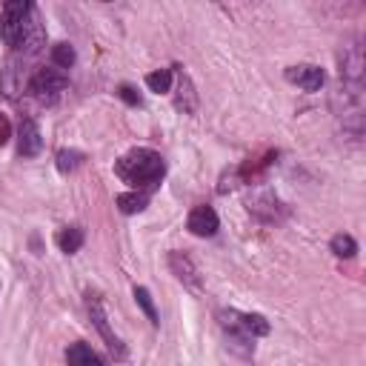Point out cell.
Segmentation results:
<instances>
[{
  "label": "cell",
  "mask_w": 366,
  "mask_h": 366,
  "mask_svg": "<svg viewBox=\"0 0 366 366\" xmlns=\"http://www.w3.org/2000/svg\"><path fill=\"white\" fill-rule=\"evenodd\" d=\"M164 157L155 149H132L129 155H123L115 172L118 178L132 183V186H155L164 178Z\"/></svg>",
  "instance_id": "cell-1"
},
{
  "label": "cell",
  "mask_w": 366,
  "mask_h": 366,
  "mask_svg": "<svg viewBox=\"0 0 366 366\" xmlns=\"http://www.w3.org/2000/svg\"><path fill=\"white\" fill-rule=\"evenodd\" d=\"M29 9H31V3H26V0H9V3H3V9H0V38H3V43L12 46V49L18 46Z\"/></svg>",
  "instance_id": "cell-2"
},
{
  "label": "cell",
  "mask_w": 366,
  "mask_h": 366,
  "mask_svg": "<svg viewBox=\"0 0 366 366\" xmlns=\"http://www.w3.org/2000/svg\"><path fill=\"white\" fill-rule=\"evenodd\" d=\"M66 75H63L60 69H55V66H49V69H38L35 72V77L29 81V89H31V94L35 98H40V101H52V98H57V94L66 89Z\"/></svg>",
  "instance_id": "cell-3"
},
{
  "label": "cell",
  "mask_w": 366,
  "mask_h": 366,
  "mask_svg": "<svg viewBox=\"0 0 366 366\" xmlns=\"http://www.w3.org/2000/svg\"><path fill=\"white\" fill-rule=\"evenodd\" d=\"M46 43V35H43V26H40V18H38V9L31 6L26 21H23V29H21V38H18V46L14 49L23 52V57H31L43 49Z\"/></svg>",
  "instance_id": "cell-4"
},
{
  "label": "cell",
  "mask_w": 366,
  "mask_h": 366,
  "mask_svg": "<svg viewBox=\"0 0 366 366\" xmlns=\"http://www.w3.org/2000/svg\"><path fill=\"white\" fill-rule=\"evenodd\" d=\"M23 86H26V57L12 55L6 60L3 75H0V92H3L9 101H14L23 92Z\"/></svg>",
  "instance_id": "cell-5"
},
{
  "label": "cell",
  "mask_w": 366,
  "mask_h": 366,
  "mask_svg": "<svg viewBox=\"0 0 366 366\" xmlns=\"http://www.w3.org/2000/svg\"><path fill=\"white\" fill-rule=\"evenodd\" d=\"M286 81L289 83H298L304 92H317L324 86L326 75L321 66H312V63H300V66H289L286 69Z\"/></svg>",
  "instance_id": "cell-6"
},
{
  "label": "cell",
  "mask_w": 366,
  "mask_h": 366,
  "mask_svg": "<svg viewBox=\"0 0 366 366\" xmlns=\"http://www.w3.org/2000/svg\"><path fill=\"white\" fill-rule=\"evenodd\" d=\"M186 226L198 237H212L220 229V220H218L212 206H195L192 215H189V220H186Z\"/></svg>",
  "instance_id": "cell-7"
},
{
  "label": "cell",
  "mask_w": 366,
  "mask_h": 366,
  "mask_svg": "<svg viewBox=\"0 0 366 366\" xmlns=\"http://www.w3.org/2000/svg\"><path fill=\"white\" fill-rule=\"evenodd\" d=\"M89 315H92V321H94V326L101 329V335L106 338V343H109V349L118 355V358H123L126 355V349H123V343H120V338L115 335L112 329H109V321H106V312H103V306H101V300L94 298V295H89Z\"/></svg>",
  "instance_id": "cell-8"
},
{
  "label": "cell",
  "mask_w": 366,
  "mask_h": 366,
  "mask_svg": "<svg viewBox=\"0 0 366 366\" xmlns=\"http://www.w3.org/2000/svg\"><path fill=\"white\" fill-rule=\"evenodd\" d=\"M18 149H21L23 157H35V155H40V149H43L40 129H38V123L31 120V118L21 120V129H18Z\"/></svg>",
  "instance_id": "cell-9"
},
{
  "label": "cell",
  "mask_w": 366,
  "mask_h": 366,
  "mask_svg": "<svg viewBox=\"0 0 366 366\" xmlns=\"http://www.w3.org/2000/svg\"><path fill=\"white\" fill-rule=\"evenodd\" d=\"M169 266H172V272L178 275V280H183L186 286H195L198 289V272H195V266H192V261H189L186 254L172 252L169 254Z\"/></svg>",
  "instance_id": "cell-10"
},
{
  "label": "cell",
  "mask_w": 366,
  "mask_h": 366,
  "mask_svg": "<svg viewBox=\"0 0 366 366\" xmlns=\"http://www.w3.org/2000/svg\"><path fill=\"white\" fill-rule=\"evenodd\" d=\"M174 106L183 109L186 115H192V112H195V106H198L192 81H189V75H183V72H181V77H178V98H174Z\"/></svg>",
  "instance_id": "cell-11"
},
{
  "label": "cell",
  "mask_w": 366,
  "mask_h": 366,
  "mask_svg": "<svg viewBox=\"0 0 366 366\" xmlns=\"http://www.w3.org/2000/svg\"><path fill=\"white\" fill-rule=\"evenodd\" d=\"M57 246L66 252V254H75L77 249L83 246V229L81 226H66L57 232Z\"/></svg>",
  "instance_id": "cell-12"
},
{
  "label": "cell",
  "mask_w": 366,
  "mask_h": 366,
  "mask_svg": "<svg viewBox=\"0 0 366 366\" xmlns=\"http://www.w3.org/2000/svg\"><path fill=\"white\" fill-rule=\"evenodd\" d=\"M146 203H149V198L143 192H123V195H118V209L123 215H138V212L146 209Z\"/></svg>",
  "instance_id": "cell-13"
},
{
  "label": "cell",
  "mask_w": 366,
  "mask_h": 366,
  "mask_svg": "<svg viewBox=\"0 0 366 366\" xmlns=\"http://www.w3.org/2000/svg\"><path fill=\"white\" fill-rule=\"evenodd\" d=\"M241 326L249 338H263L269 335V321L263 315H241Z\"/></svg>",
  "instance_id": "cell-14"
},
{
  "label": "cell",
  "mask_w": 366,
  "mask_h": 366,
  "mask_svg": "<svg viewBox=\"0 0 366 366\" xmlns=\"http://www.w3.org/2000/svg\"><path fill=\"white\" fill-rule=\"evenodd\" d=\"M332 252L338 254V258H355V252H358V244H355V237L352 235H335L332 237Z\"/></svg>",
  "instance_id": "cell-15"
},
{
  "label": "cell",
  "mask_w": 366,
  "mask_h": 366,
  "mask_svg": "<svg viewBox=\"0 0 366 366\" xmlns=\"http://www.w3.org/2000/svg\"><path fill=\"white\" fill-rule=\"evenodd\" d=\"M83 164V152H77V149H60L57 152V169L66 174V172H75L77 166Z\"/></svg>",
  "instance_id": "cell-16"
},
{
  "label": "cell",
  "mask_w": 366,
  "mask_h": 366,
  "mask_svg": "<svg viewBox=\"0 0 366 366\" xmlns=\"http://www.w3.org/2000/svg\"><path fill=\"white\" fill-rule=\"evenodd\" d=\"M146 86H149L152 92H157V94L169 92V89H172V72H169V69L149 72V75H146Z\"/></svg>",
  "instance_id": "cell-17"
},
{
  "label": "cell",
  "mask_w": 366,
  "mask_h": 366,
  "mask_svg": "<svg viewBox=\"0 0 366 366\" xmlns=\"http://www.w3.org/2000/svg\"><path fill=\"white\" fill-rule=\"evenodd\" d=\"M52 63H55V69H69L72 63H75V49L69 43H57L55 49H52Z\"/></svg>",
  "instance_id": "cell-18"
},
{
  "label": "cell",
  "mask_w": 366,
  "mask_h": 366,
  "mask_svg": "<svg viewBox=\"0 0 366 366\" xmlns=\"http://www.w3.org/2000/svg\"><path fill=\"white\" fill-rule=\"evenodd\" d=\"M135 300H138V306H140L143 312H146V317H149V321H152L155 326L161 324V321H157V312H155V304H152L149 289H143V286H138V289H135Z\"/></svg>",
  "instance_id": "cell-19"
},
{
  "label": "cell",
  "mask_w": 366,
  "mask_h": 366,
  "mask_svg": "<svg viewBox=\"0 0 366 366\" xmlns=\"http://www.w3.org/2000/svg\"><path fill=\"white\" fill-rule=\"evenodd\" d=\"M89 355H92V349H89L86 343H72V346L66 349V363H69V366H83V363L89 361Z\"/></svg>",
  "instance_id": "cell-20"
},
{
  "label": "cell",
  "mask_w": 366,
  "mask_h": 366,
  "mask_svg": "<svg viewBox=\"0 0 366 366\" xmlns=\"http://www.w3.org/2000/svg\"><path fill=\"white\" fill-rule=\"evenodd\" d=\"M118 94H120V101H126V103H129V106H140V94L129 86V83H123L120 89H118Z\"/></svg>",
  "instance_id": "cell-21"
},
{
  "label": "cell",
  "mask_w": 366,
  "mask_h": 366,
  "mask_svg": "<svg viewBox=\"0 0 366 366\" xmlns=\"http://www.w3.org/2000/svg\"><path fill=\"white\" fill-rule=\"evenodd\" d=\"M9 138H12V126H9V120L3 115H0V146L9 143Z\"/></svg>",
  "instance_id": "cell-22"
}]
</instances>
